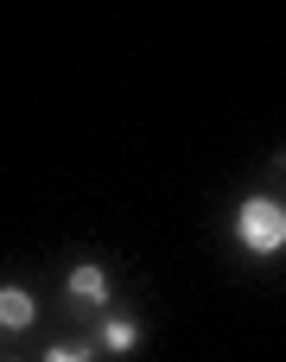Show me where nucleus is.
<instances>
[{
	"label": "nucleus",
	"mask_w": 286,
	"mask_h": 362,
	"mask_svg": "<svg viewBox=\"0 0 286 362\" xmlns=\"http://www.w3.org/2000/svg\"><path fill=\"white\" fill-rule=\"evenodd\" d=\"M236 242H242L248 255H280L286 248V210L274 197H248V204L236 210Z\"/></svg>",
	"instance_id": "f257e3e1"
},
{
	"label": "nucleus",
	"mask_w": 286,
	"mask_h": 362,
	"mask_svg": "<svg viewBox=\"0 0 286 362\" xmlns=\"http://www.w3.org/2000/svg\"><path fill=\"white\" fill-rule=\"evenodd\" d=\"M32 318H38L32 293H25V286H0V325H6V331H25Z\"/></svg>",
	"instance_id": "f03ea898"
},
{
	"label": "nucleus",
	"mask_w": 286,
	"mask_h": 362,
	"mask_svg": "<svg viewBox=\"0 0 286 362\" xmlns=\"http://www.w3.org/2000/svg\"><path fill=\"white\" fill-rule=\"evenodd\" d=\"M70 299H76V305H102V299H108V274H102L96 261L76 267V274H70Z\"/></svg>",
	"instance_id": "7ed1b4c3"
},
{
	"label": "nucleus",
	"mask_w": 286,
	"mask_h": 362,
	"mask_svg": "<svg viewBox=\"0 0 286 362\" xmlns=\"http://www.w3.org/2000/svg\"><path fill=\"white\" fill-rule=\"evenodd\" d=\"M134 344H140V325H134V318H108V325H102V350H108V356H127Z\"/></svg>",
	"instance_id": "20e7f679"
},
{
	"label": "nucleus",
	"mask_w": 286,
	"mask_h": 362,
	"mask_svg": "<svg viewBox=\"0 0 286 362\" xmlns=\"http://www.w3.org/2000/svg\"><path fill=\"white\" fill-rule=\"evenodd\" d=\"M45 362H89V350H70V344H57V350H51Z\"/></svg>",
	"instance_id": "39448f33"
}]
</instances>
